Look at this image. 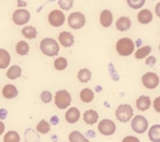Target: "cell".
<instances>
[{"label":"cell","instance_id":"cell-1","mask_svg":"<svg viewBox=\"0 0 160 142\" xmlns=\"http://www.w3.org/2000/svg\"><path fill=\"white\" fill-rule=\"evenodd\" d=\"M40 51L49 57H54L59 54L60 46L59 42L52 37H45L40 41Z\"/></svg>","mask_w":160,"mask_h":142},{"label":"cell","instance_id":"cell-2","mask_svg":"<svg viewBox=\"0 0 160 142\" xmlns=\"http://www.w3.org/2000/svg\"><path fill=\"white\" fill-rule=\"evenodd\" d=\"M115 50L120 56H130L135 51V42L130 37H120L115 44Z\"/></svg>","mask_w":160,"mask_h":142},{"label":"cell","instance_id":"cell-3","mask_svg":"<svg viewBox=\"0 0 160 142\" xmlns=\"http://www.w3.org/2000/svg\"><path fill=\"white\" fill-rule=\"evenodd\" d=\"M52 100L55 101L56 108L65 110L71 103V95L66 90H59V91H56V93H55V96H54Z\"/></svg>","mask_w":160,"mask_h":142},{"label":"cell","instance_id":"cell-4","mask_svg":"<svg viewBox=\"0 0 160 142\" xmlns=\"http://www.w3.org/2000/svg\"><path fill=\"white\" fill-rule=\"evenodd\" d=\"M68 25L70 29H74V30H79L81 27H84L85 22H86V19H85V15L80 11H74L71 12L68 17Z\"/></svg>","mask_w":160,"mask_h":142},{"label":"cell","instance_id":"cell-5","mask_svg":"<svg viewBox=\"0 0 160 142\" xmlns=\"http://www.w3.org/2000/svg\"><path fill=\"white\" fill-rule=\"evenodd\" d=\"M115 116H116V118L120 121V122H129L131 118H132V116H134V110H132V107L130 106V105H128V103H121V105H119L118 106V108H116V111H115Z\"/></svg>","mask_w":160,"mask_h":142},{"label":"cell","instance_id":"cell-6","mask_svg":"<svg viewBox=\"0 0 160 142\" xmlns=\"http://www.w3.org/2000/svg\"><path fill=\"white\" fill-rule=\"evenodd\" d=\"M30 17H31V15H30L29 10H26L25 7H18V9L12 12V16H11L12 22H14L15 25H18V26H24V25H26V24L30 21Z\"/></svg>","mask_w":160,"mask_h":142},{"label":"cell","instance_id":"cell-7","mask_svg":"<svg viewBox=\"0 0 160 142\" xmlns=\"http://www.w3.org/2000/svg\"><path fill=\"white\" fill-rule=\"evenodd\" d=\"M131 121V130L135 132V133H144L148 128H149V123H148V120L141 116V115H136V116H132V118L130 120Z\"/></svg>","mask_w":160,"mask_h":142},{"label":"cell","instance_id":"cell-8","mask_svg":"<svg viewBox=\"0 0 160 142\" xmlns=\"http://www.w3.org/2000/svg\"><path fill=\"white\" fill-rule=\"evenodd\" d=\"M48 22L52 26V27H60L64 25L65 22V14L62 10L60 9H55L51 10L48 15Z\"/></svg>","mask_w":160,"mask_h":142},{"label":"cell","instance_id":"cell-9","mask_svg":"<svg viewBox=\"0 0 160 142\" xmlns=\"http://www.w3.org/2000/svg\"><path fill=\"white\" fill-rule=\"evenodd\" d=\"M98 130H99V132H100L101 135H104V136H111V135L115 133L116 126H115V122H114V121H111V120H109V118H104V120H101V121L99 122Z\"/></svg>","mask_w":160,"mask_h":142},{"label":"cell","instance_id":"cell-10","mask_svg":"<svg viewBox=\"0 0 160 142\" xmlns=\"http://www.w3.org/2000/svg\"><path fill=\"white\" fill-rule=\"evenodd\" d=\"M141 82H142V85H144L145 88L152 90V88H155L160 83V78H159V76L155 72H151L150 71V72H146V73L142 75Z\"/></svg>","mask_w":160,"mask_h":142},{"label":"cell","instance_id":"cell-11","mask_svg":"<svg viewBox=\"0 0 160 142\" xmlns=\"http://www.w3.org/2000/svg\"><path fill=\"white\" fill-rule=\"evenodd\" d=\"M74 41H75L74 35H72L71 32H69V31H61V32L59 34V36H58V42H59L61 46H64V47H70V46H72V45H74Z\"/></svg>","mask_w":160,"mask_h":142},{"label":"cell","instance_id":"cell-12","mask_svg":"<svg viewBox=\"0 0 160 142\" xmlns=\"http://www.w3.org/2000/svg\"><path fill=\"white\" fill-rule=\"evenodd\" d=\"M99 21H100V25L102 27H110L112 21H114V16H112V12L108 9H104L101 12H100V16H99Z\"/></svg>","mask_w":160,"mask_h":142},{"label":"cell","instance_id":"cell-13","mask_svg":"<svg viewBox=\"0 0 160 142\" xmlns=\"http://www.w3.org/2000/svg\"><path fill=\"white\" fill-rule=\"evenodd\" d=\"M152 17H154L152 11L149 10V9H141V10L138 12V16H136L138 21H139L140 24H142V25L150 24V22L152 21Z\"/></svg>","mask_w":160,"mask_h":142},{"label":"cell","instance_id":"cell-14","mask_svg":"<svg viewBox=\"0 0 160 142\" xmlns=\"http://www.w3.org/2000/svg\"><path fill=\"white\" fill-rule=\"evenodd\" d=\"M115 27L118 31H128L131 27V20L128 16H120L116 21H115Z\"/></svg>","mask_w":160,"mask_h":142},{"label":"cell","instance_id":"cell-15","mask_svg":"<svg viewBox=\"0 0 160 142\" xmlns=\"http://www.w3.org/2000/svg\"><path fill=\"white\" fill-rule=\"evenodd\" d=\"M79 118H80V111H79V108H76V107L68 108V111L65 113V121L68 123H71V125L72 123H76L79 121Z\"/></svg>","mask_w":160,"mask_h":142},{"label":"cell","instance_id":"cell-16","mask_svg":"<svg viewBox=\"0 0 160 142\" xmlns=\"http://www.w3.org/2000/svg\"><path fill=\"white\" fill-rule=\"evenodd\" d=\"M1 93H2V96H4L5 98L11 100V98H15V97L18 96V88H16L14 85L8 83V85H5V86L2 87Z\"/></svg>","mask_w":160,"mask_h":142},{"label":"cell","instance_id":"cell-17","mask_svg":"<svg viewBox=\"0 0 160 142\" xmlns=\"http://www.w3.org/2000/svg\"><path fill=\"white\" fill-rule=\"evenodd\" d=\"M82 120H84V122H85L86 125H94V123L98 122L99 115H98V112H96L95 110H88V111L84 112Z\"/></svg>","mask_w":160,"mask_h":142},{"label":"cell","instance_id":"cell-18","mask_svg":"<svg viewBox=\"0 0 160 142\" xmlns=\"http://www.w3.org/2000/svg\"><path fill=\"white\" fill-rule=\"evenodd\" d=\"M21 35L25 37V39H29V40H32L38 36V30L35 26H31V25H24V27L21 29Z\"/></svg>","mask_w":160,"mask_h":142},{"label":"cell","instance_id":"cell-19","mask_svg":"<svg viewBox=\"0 0 160 142\" xmlns=\"http://www.w3.org/2000/svg\"><path fill=\"white\" fill-rule=\"evenodd\" d=\"M151 105V100L149 96H145V95H141L138 100H136V108L140 110V111H146Z\"/></svg>","mask_w":160,"mask_h":142},{"label":"cell","instance_id":"cell-20","mask_svg":"<svg viewBox=\"0 0 160 142\" xmlns=\"http://www.w3.org/2000/svg\"><path fill=\"white\" fill-rule=\"evenodd\" d=\"M21 73H22L21 67H20L19 65H12V66H10V67L8 69V71H6V77H8L9 80H16V78H19V77L21 76Z\"/></svg>","mask_w":160,"mask_h":142},{"label":"cell","instance_id":"cell-21","mask_svg":"<svg viewBox=\"0 0 160 142\" xmlns=\"http://www.w3.org/2000/svg\"><path fill=\"white\" fill-rule=\"evenodd\" d=\"M148 136L151 142H160V125H152L148 131Z\"/></svg>","mask_w":160,"mask_h":142},{"label":"cell","instance_id":"cell-22","mask_svg":"<svg viewBox=\"0 0 160 142\" xmlns=\"http://www.w3.org/2000/svg\"><path fill=\"white\" fill-rule=\"evenodd\" d=\"M10 61H11V57L9 51H6L5 49H0V70L8 69L10 65Z\"/></svg>","mask_w":160,"mask_h":142},{"label":"cell","instance_id":"cell-23","mask_svg":"<svg viewBox=\"0 0 160 142\" xmlns=\"http://www.w3.org/2000/svg\"><path fill=\"white\" fill-rule=\"evenodd\" d=\"M15 50H16V54H18V55L25 56V55L29 54L30 46H29V44H28L26 41L21 40V41H18V44H16V46H15Z\"/></svg>","mask_w":160,"mask_h":142},{"label":"cell","instance_id":"cell-24","mask_svg":"<svg viewBox=\"0 0 160 142\" xmlns=\"http://www.w3.org/2000/svg\"><path fill=\"white\" fill-rule=\"evenodd\" d=\"M151 52V46L149 45H145V46H141L139 47L136 51H135V59L138 60H142V59H146Z\"/></svg>","mask_w":160,"mask_h":142},{"label":"cell","instance_id":"cell-25","mask_svg":"<svg viewBox=\"0 0 160 142\" xmlns=\"http://www.w3.org/2000/svg\"><path fill=\"white\" fill-rule=\"evenodd\" d=\"M80 100L84 102V103H90L92 100H94V92L90 88H82L80 91Z\"/></svg>","mask_w":160,"mask_h":142},{"label":"cell","instance_id":"cell-26","mask_svg":"<svg viewBox=\"0 0 160 142\" xmlns=\"http://www.w3.org/2000/svg\"><path fill=\"white\" fill-rule=\"evenodd\" d=\"M69 141L70 142H90L86 136H84L79 131H72L69 133Z\"/></svg>","mask_w":160,"mask_h":142},{"label":"cell","instance_id":"cell-27","mask_svg":"<svg viewBox=\"0 0 160 142\" xmlns=\"http://www.w3.org/2000/svg\"><path fill=\"white\" fill-rule=\"evenodd\" d=\"M90 78H91V71L89 69H85L84 67V69H80L79 70V72H78V80L80 82H82V83L89 82Z\"/></svg>","mask_w":160,"mask_h":142},{"label":"cell","instance_id":"cell-28","mask_svg":"<svg viewBox=\"0 0 160 142\" xmlns=\"http://www.w3.org/2000/svg\"><path fill=\"white\" fill-rule=\"evenodd\" d=\"M54 67H55V70H58V71H62V70H65L66 67H68V60L65 59V57H62V56H60V57H56L55 60H54Z\"/></svg>","mask_w":160,"mask_h":142},{"label":"cell","instance_id":"cell-29","mask_svg":"<svg viewBox=\"0 0 160 142\" xmlns=\"http://www.w3.org/2000/svg\"><path fill=\"white\" fill-rule=\"evenodd\" d=\"M4 142H20V135L16 131H8L4 136Z\"/></svg>","mask_w":160,"mask_h":142},{"label":"cell","instance_id":"cell-30","mask_svg":"<svg viewBox=\"0 0 160 142\" xmlns=\"http://www.w3.org/2000/svg\"><path fill=\"white\" fill-rule=\"evenodd\" d=\"M50 123L48 122V121H45V120H41L38 125H36V131L39 132V133H48L49 131H50Z\"/></svg>","mask_w":160,"mask_h":142},{"label":"cell","instance_id":"cell-31","mask_svg":"<svg viewBox=\"0 0 160 142\" xmlns=\"http://www.w3.org/2000/svg\"><path fill=\"white\" fill-rule=\"evenodd\" d=\"M58 4H59L60 10L68 11V10L72 9V6H74V0H58Z\"/></svg>","mask_w":160,"mask_h":142},{"label":"cell","instance_id":"cell-32","mask_svg":"<svg viewBox=\"0 0 160 142\" xmlns=\"http://www.w3.org/2000/svg\"><path fill=\"white\" fill-rule=\"evenodd\" d=\"M126 4L129 5L130 9L138 10V9H141L144 6L145 0H126Z\"/></svg>","mask_w":160,"mask_h":142},{"label":"cell","instance_id":"cell-33","mask_svg":"<svg viewBox=\"0 0 160 142\" xmlns=\"http://www.w3.org/2000/svg\"><path fill=\"white\" fill-rule=\"evenodd\" d=\"M40 98H41V101L44 102V103H49V102H51L52 101V98H54V96H52V93L50 92V91H42L41 92V95H40Z\"/></svg>","mask_w":160,"mask_h":142},{"label":"cell","instance_id":"cell-34","mask_svg":"<svg viewBox=\"0 0 160 142\" xmlns=\"http://www.w3.org/2000/svg\"><path fill=\"white\" fill-rule=\"evenodd\" d=\"M145 64L148 66H154L156 64V57L155 56H148L146 60H145Z\"/></svg>","mask_w":160,"mask_h":142},{"label":"cell","instance_id":"cell-35","mask_svg":"<svg viewBox=\"0 0 160 142\" xmlns=\"http://www.w3.org/2000/svg\"><path fill=\"white\" fill-rule=\"evenodd\" d=\"M121 142H140V140L135 136H125Z\"/></svg>","mask_w":160,"mask_h":142},{"label":"cell","instance_id":"cell-36","mask_svg":"<svg viewBox=\"0 0 160 142\" xmlns=\"http://www.w3.org/2000/svg\"><path fill=\"white\" fill-rule=\"evenodd\" d=\"M152 106H154V110H155L156 112H159V113H160V96H159V97H156V98L154 100Z\"/></svg>","mask_w":160,"mask_h":142},{"label":"cell","instance_id":"cell-37","mask_svg":"<svg viewBox=\"0 0 160 142\" xmlns=\"http://www.w3.org/2000/svg\"><path fill=\"white\" fill-rule=\"evenodd\" d=\"M16 4H18V7H26V1L24 0H16Z\"/></svg>","mask_w":160,"mask_h":142},{"label":"cell","instance_id":"cell-38","mask_svg":"<svg viewBox=\"0 0 160 142\" xmlns=\"http://www.w3.org/2000/svg\"><path fill=\"white\" fill-rule=\"evenodd\" d=\"M155 15H156L158 17H160V2H158V4L155 5Z\"/></svg>","mask_w":160,"mask_h":142},{"label":"cell","instance_id":"cell-39","mask_svg":"<svg viewBox=\"0 0 160 142\" xmlns=\"http://www.w3.org/2000/svg\"><path fill=\"white\" fill-rule=\"evenodd\" d=\"M4 131H5V125H4V122L0 120V136L4 133Z\"/></svg>","mask_w":160,"mask_h":142},{"label":"cell","instance_id":"cell-40","mask_svg":"<svg viewBox=\"0 0 160 142\" xmlns=\"http://www.w3.org/2000/svg\"><path fill=\"white\" fill-rule=\"evenodd\" d=\"M6 116V111L5 110H0V118H5Z\"/></svg>","mask_w":160,"mask_h":142},{"label":"cell","instance_id":"cell-41","mask_svg":"<svg viewBox=\"0 0 160 142\" xmlns=\"http://www.w3.org/2000/svg\"><path fill=\"white\" fill-rule=\"evenodd\" d=\"M159 51H160V44H159Z\"/></svg>","mask_w":160,"mask_h":142}]
</instances>
